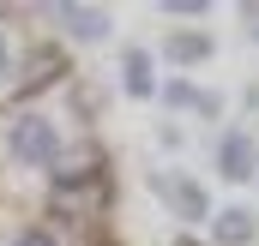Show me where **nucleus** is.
Returning <instances> with one entry per match:
<instances>
[{
  "label": "nucleus",
  "mask_w": 259,
  "mask_h": 246,
  "mask_svg": "<svg viewBox=\"0 0 259 246\" xmlns=\"http://www.w3.org/2000/svg\"><path fill=\"white\" fill-rule=\"evenodd\" d=\"M6 156H12V162H30V168L55 162V156H61V144H55V126L42 120L36 108H24L18 120L6 126Z\"/></svg>",
  "instance_id": "nucleus-1"
},
{
  "label": "nucleus",
  "mask_w": 259,
  "mask_h": 246,
  "mask_svg": "<svg viewBox=\"0 0 259 246\" xmlns=\"http://www.w3.org/2000/svg\"><path fill=\"white\" fill-rule=\"evenodd\" d=\"M151 192H157V198H163V204H169L181 222H199V216H205V192H199L187 174H169V168H157V174H151Z\"/></svg>",
  "instance_id": "nucleus-2"
},
{
  "label": "nucleus",
  "mask_w": 259,
  "mask_h": 246,
  "mask_svg": "<svg viewBox=\"0 0 259 246\" xmlns=\"http://www.w3.org/2000/svg\"><path fill=\"white\" fill-rule=\"evenodd\" d=\"M217 174H223V180H247V174H253V144H247L241 132H223V138H217Z\"/></svg>",
  "instance_id": "nucleus-3"
},
{
  "label": "nucleus",
  "mask_w": 259,
  "mask_h": 246,
  "mask_svg": "<svg viewBox=\"0 0 259 246\" xmlns=\"http://www.w3.org/2000/svg\"><path fill=\"white\" fill-rule=\"evenodd\" d=\"M66 24V36H78V42H97V36H109V12L103 6H55Z\"/></svg>",
  "instance_id": "nucleus-4"
},
{
  "label": "nucleus",
  "mask_w": 259,
  "mask_h": 246,
  "mask_svg": "<svg viewBox=\"0 0 259 246\" xmlns=\"http://www.w3.org/2000/svg\"><path fill=\"white\" fill-rule=\"evenodd\" d=\"M61 72H66L61 48H36V54H30V66H24V96H36V90H42V84H55Z\"/></svg>",
  "instance_id": "nucleus-5"
},
{
  "label": "nucleus",
  "mask_w": 259,
  "mask_h": 246,
  "mask_svg": "<svg viewBox=\"0 0 259 246\" xmlns=\"http://www.w3.org/2000/svg\"><path fill=\"white\" fill-rule=\"evenodd\" d=\"M211 54V36L205 30H169V60L175 66H199Z\"/></svg>",
  "instance_id": "nucleus-6"
},
{
  "label": "nucleus",
  "mask_w": 259,
  "mask_h": 246,
  "mask_svg": "<svg viewBox=\"0 0 259 246\" xmlns=\"http://www.w3.org/2000/svg\"><path fill=\"white\" fill-rule=\"evenodd\" d=\"M121 84H127V96H151V90H157V78H151V54H145V48H127V60H121Z\"/></svg>",
  "instance_id": "nucleus-7"
},
{
  "label": "nucleus",
  "mask_w": 259,
  "mask_h": 246,
  "mask_svg": "<svg viewBox=\"0 0 259 246\" xmlns=\"http://www.w3.org/2000/svg\"><path fill=\"white\" fill-rule=\"evenodd\" d=\"M211 234H217V246H247L253 240V216L247 210H223V216H211Z\"/></svg>",
  "instance_id": "nucleus-8"
},
{
  "label": "nucleus",
  "mask_w": 259,
  "mask_h": 246,
  "mask_svg": "<svg viewBox=\"0 0 259 246\" xmlns=\"http://www.w3.org/2000/svg\"><path fill=\"white\" fill-rule=\"evenodd\" d=\"M97 198H103V174H91V180H66V186H55V204H61V210L97 204Z\"/></svg>",
  "instance_id": "nucleus-9"
},
{
  "label": "nucleus",
  "mask_w": 259,
  "mask_h": 246,
  "mask_svg": "<svg viewBox=\"0 0 259 246\" xmlns=\"http://www.w3.org/2000/svg\"><path fill=\"white\" fill-rule=\"evenodd\" d=\"M163 96H169V108H187V114H211V108H217V96H205L193 84H169Z\"/></svg>",
  "instance_id": "nucleus-10"
},
{
  "label": "nucleus",
  "mask_w": 259,
  "mask_h": 246,
  "mask_svg": "<svg viewBox=\"0 0 259 246\" xmlns=\"http://www.w3.org/2000/svg\"><path fill=\"white\" fill-rule=\"evenodd\" d=\"M163 12H169V18H205L211 6H205V0H163Z\"/></svg>",
  "instance_id": "nucleus-11"
},
{
  "label": "nucleus",
  "mask_w": 259,
  "mask_h": 246,
  "mask_svg": "<svg viewBox=\"0 0 259 246\" xmlns=\"http://www.w3.org/2000/svg\"><path fill=\"white\" fill-rule=\"evenodd\" d=\"M12 246H55L49 228H24V234H12Z\"/></svg>",
  "instance_id": "nucleus-12"
},
{
  "label": "nucleus",
  "mask_w": 259,
  "mask_h": 246,
  "mask_svg": "<svg viewBox=\"0 0 259 246\" xmlns=\"http://www.w3.org/2000/svg\"><path fill=\"white\" fill-rule=\"evenodd\" d=\"M247 30H253V36H259V6H247Z\"/></svg>",
  "instance_id": "nucleus-13"
},
{
  "label": "nucleus",
  "mask_w": 259,
  "mask_h": 246,
  "mask_svg": "<svg viewBox=\"0 0 259 246\" xmlns=\"http://www.w3.org/2000/svg\"><path fill=\"white\" fill-rule=\"evenodd\" d=\"M6 54H12V48H6V36H0V66H6Z\"/></svg>",
  "instance_id": "nucleus-14"
},
{
  "label": "nucleus",
  "mask_w": 259,
  "mask_h": 246,
  "mask_svg": "<svg viewBox=\"0 0 259 246\" xmlns=\"http://www.w3.org/2000/svg\"><path fill=\"white\" fill-rule=\"evenodd\" d=\"M187 246H193V240H187Z\"/></svg>",
  "instance_id": "nucleus-15"
}]
</instances>
